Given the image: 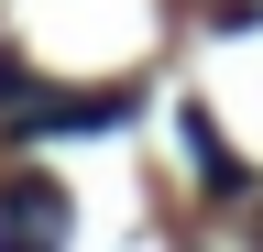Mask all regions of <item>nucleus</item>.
Returning <instances> with one entry per match:
<instances>
[{"label":"nucleus","instance_id":"1","mask_svg":"<svg viewBox=\"0 0 263 252\" xmlns=\"http://www.w3.org/2000/svg\"><path fill=\"white\" fill-rule=\"evenodd\" d=\"M66 230H77V208H66L55 176H11L0 186V252H66Z\"/></svg>","mask_w":263,"mask_h":252},{"label":"nucleus","instance_id":"2","mask_svg":"<svg viewBox=\"0 0 263 252\" xmlns=\"http://www.w3.org/2000/svg\"><path fill=\"white\" fill-rule=\"evenodd\" d=\"M219 11H230V22H263V0H219Z\"/></svg>","mask_w":263,"mask_h":252}]
</instances>
